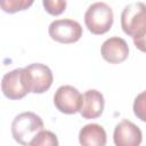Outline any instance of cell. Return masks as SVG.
<instances>
[{"mask_svg":"<svg viewBox=\"0 0 146 146\" xmlns=\"http://www.w3.org/2000/svg\"><path fill=\"white\" fill-rule=\"evenodd\" d=\"M34 0H0L1 9L8 14H15L30 8Z\"/></svg>","mask_w":146,"mask_h":146,"instance_id":"cell-12","label":"cell"},{"mask_svg":"<svg viewBox=\"0 0 146 146\" xmlns=\"http://www.w3.org/2000/svg\"><path fill=\"white\" fill-rule=\"evenodd\" d=\"M82 95L73 86H60L54 95L56 108L64 114H75L80 111Z\"/></svg>","mask_w":146,"mask_h":146,"instance_id":"cell-6","label":"cell"},{"mask_svg":"<svg viewBox=\"0 0 146 146\" xmlns=\"http://www.w3.org/2000/svg\"><path fill=\"white\" fill-rule=\"evenodd\" d=\"M30 145L32 146H57L58 139L54 132L42 129L31 140Z\"/></svg>","mask_w":146,"mask_h":146,"instance_id":"cell-13","label":"cell"},{"mask_svg":"<svg viewBox=\"0 0 146 146\" xmlns=\"http://www.w3.org/2000/svg\"><path fill=\"white\" fill-rule=\"evenodd\" d=\"M79 143L83 146H104L106 145V131L97 124H86L79 132Z\"/></svg>","mask_w":146,"mask_h":146,"instance_id":"cell-11","label":"cell"},{"mask_svg":"<svg viewBox=\"0 0 146 146\" xmlns=\"http://www.w3.org/2000/svg\"><path fill=\"white\" fill-rule=\"evenodd\" d=\"M44 10L52 16L62 15L66 9V0H42Z\"/></svg>","mask_w":146,"mask_h":146,"instance_id":"cell-14","label":"cell"},{"mask_svg":"<svg viewBox=\"0 0 146 146\" xmlns=\"http://www.w3.org/2000/svg\"><path fill=\"white\" fill-rule=\"evenodd\" d=\"M133 44L136 46V48L143 52L146 54V33L139 38L133 39Z\"/></svg>","mask_w":146,"mask_h":146,"instance_id":"cell-16","label":"cell"},{"mask_svg":"<svg viewBox=\"0 0 146 146\" xmlns=\"http://www.w3.org/2000/svg\"><path fill=\"white\" fill-rule=\"evenodd\" d=\"M105 106L104 96L96 89L87 90L82 95V103L79 113L83 119H97L103 114Z\"/></svg>","mask_w":146,"mask_h":146,"instance_id":"cell-10","label":"cell"},{"mask_svg":"<svg viewBox=\"0 0 146 146\" xmlns=\"http://www.w3.org/2000/svg\"><path fill=\"white\" fill-rule=\"evenodd\" d=\"M102 57L111 64H120L128 58L129 47L124 39L112 36L104 41L100 48Z\"/></svg>","mask_w":146,"mask_h":146,"instance_id":"cell-9","label":"cell"},{"mask_svg":"<svg viewBox=\"0 0 146 146\" xmlns=\"http://www.w3.org/2000/svg\"><path fill=\"white\" fill-rule=\"evenodd\" d=\"M113 140L116 146H138L141 144V130L131 121L122 120L115 125Z\"/></svg>","mask_w":146,"mask_h":146,"instance_id":"cell-8","label":"cell"},{"mask_svg":"<svg viewBox=\"0 0 146 146\" xmlns=\"http://www.w3.org/2000/svg\"><path fill=\"white\" fill-rule=\"evenodd\" d=\"M42 119L33 112H23L11 123L13 138L21 145H30L35 135L43 129Z\"/></svg>","mask_w":146,"mask_h":146,"instance_id":"cell-1","label":"cell"},{"mask_svg":"<svg viewBox=\"0 0 146 146\" xmlns=\"http://www.w3.org/2000/svg\"><path fill=\"white\" fill-rule=\"evenodd\" d=\"M132 110L135 115L139 120H141L143 122H146V90H144L136 97Z\"/></svg>","mask_w":146,"mask_h":146,"instance_id":"cell-15","label":"cell"},{"mask_svg":"<svg viewBox=\"0 0 146 146\" xmlns=\"http://www.w3.org/2000/svg\"><path fill=\"white\" fill-rule=\"evenodd\" d=\"M1 90L9 99L17 100L24 98L29 94V90L24 83L23 68H15L6 73L1 81Z\"/></svg>","mask_w":146,"mask_h":146,"instance_id":"cell-7","label":"cell"},{"mask_svg":"<svg viewBox=\"0 0 146 146\" xmlns=\"http://www.w3.org/2000/svg\"><path fill=\"white\" fill-rule=\"evenodd\" d=\"M23 79L29 92L43 94L51 87L54 76L47 65L34 63L23 67Z\"/></svg>","mask_w":146,"mask_h":146,"instance_id":"cell-4","label":"cell"},{"mask_svg":"<svg viewBox=\"0 0 146 146\" xmlns=\"http://www.w3.org/2000/svg\"><path fill=\"white\" fill-rule=\"evenodd\" d=\"M121 27L132 39L146 33V5L133 2L124 7L121 14Z\"/></svg>","mask_w":146,"mask_h":146,"instance_id":"cell-2","label":"cell"},{"mask_svg":"<svg viewBox=\"0 0 146 146\" xmlns=\"http://www.w3.org/2000/svg\"><path fill=\"white\" fill-rule=\"evenodd\" d=\"M113 10L105 2L92 3L84 14V24L87 29L96 35L108 32L113 25Z\"/></svg>","mask_w":146,"mask_h":146,"instance_id":"cell-3","label":"cell"},{"mask_svg":"<svg viewBox=\"0 0 146 146\" xmlns=\"http://www.w3.org/2000/svg\"><path fill=\"white\" fill-rule=\"evenodd\" d=\"M81 25L73 19H56L48 27L49 36L59 43H74L82 36Z\"/></svg>","mask_w":146,"mask_h":146,"instance_id":"cell-5","label":"cell"}]
</instances>
